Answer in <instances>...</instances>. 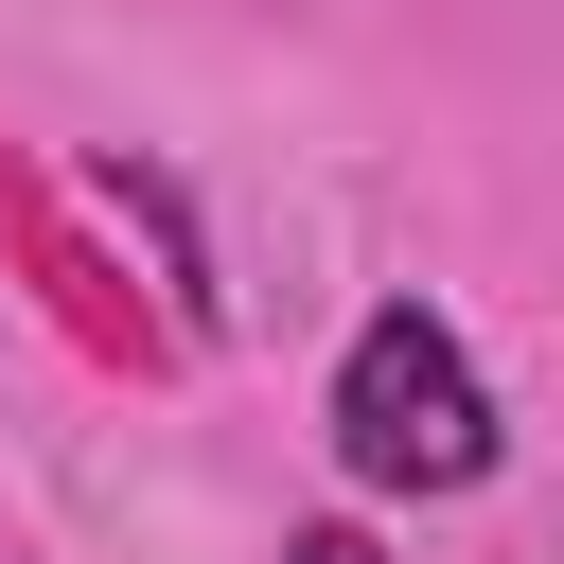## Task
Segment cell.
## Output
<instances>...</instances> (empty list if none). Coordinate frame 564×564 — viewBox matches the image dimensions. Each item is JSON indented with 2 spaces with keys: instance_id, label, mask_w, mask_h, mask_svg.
<instances>
[{
  "instance_id": "obj_2",
  "label": "cell",
  "mask_w": 564,
  "mask_h": 564,
  "mask_svg": "<svg viewBox=\"0 0 564 564\" xmlns=\"http://www.w3.org/2000/svg\"><path fill=\"white\" fill-rule=\"evenodd\" d=\"M282 564H388V546H370L352 511H317V529H282Z\"/></svg>"
},
{
  "instance_id": "obj_1",
  "label": "cell",
  "mask_w": 564,
  "mask_h": 564,
  "mask_svg": "<svg viewBox=\"0 0 564 564\" xmlns=\"http://www.w3.org/2000/svg\"><path fill=\"white\" fill-rule=\"evenodd\" d=\"M511 458V405L441 300H370L335 352V476L352 494H476Z\"/></svg>"
}]
</instances>
